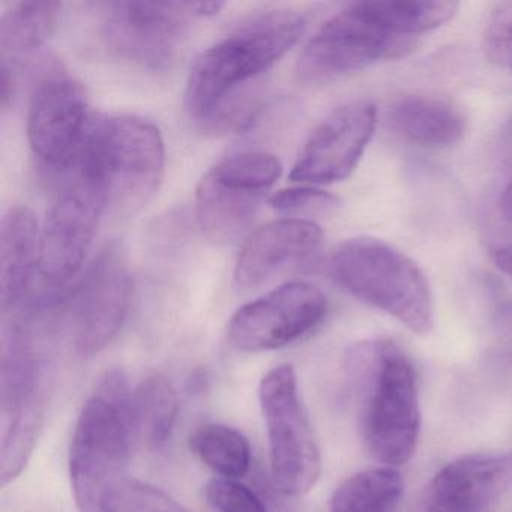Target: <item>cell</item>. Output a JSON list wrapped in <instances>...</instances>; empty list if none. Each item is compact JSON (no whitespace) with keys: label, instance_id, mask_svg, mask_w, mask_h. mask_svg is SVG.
<instances>
[{"label":"cell","instance_id":"obj_1","mask_svg":"<svg viewBox=\"0 0 512 512\" xmlns=\"http://www.w3.org/2000/svg\"><path fill=\"white\" fill-rule=\"evenodd\" d=\"M344 371L359 398V430L368 454L383 466H403L421 434L412 362L392 341L365 340L347 350Z\"/></svg>","mask_w":512,"mask_h":512},{"label":"cell","instance_id":"obj_2","mask_svg":"<svg viewBox=\"0 0 512 512\" xmlns=\"http://www.w3.org/2000/svg\"><path fill=\"white\" fill-rule=\"evenodd\" d=\"M305 19L290 10H271L242 20L203 50L188 74L185 107L197 125L221 107L242 100L301 40Z\"/></svg>","mask_w":512,"mask_h":512},{"label":"cell","instance_id":"obj_3","mask_svg":"<svg viewBox=\"0 0 512 512\" xmlns=\"http://www.w3.org/2000/svg\"><path fill=\"white\" fill-rule=\"evenodd\" d=\"M71 170L100 188L106 211L131 217L154 199L163 184V136L152 122L137 116L95 119Z\"/></svg>","mask_w":512,"mask_h":512},{"label":"cell","instance_id":"obj_4","mask_svg":"<svg viewBox=\"0 0 512 512\" xmlns=\"http://www.w3.org/2000/svg\"><path fill=\"white\" fill-rule=\"evenodd\" d=\"M331 272L341 287L385 311L418 335L434 328V302L427 277L406 254L379 239L359 236L338 245Z\"/></svg>","mask_w":512,"mask_h":512},{"label":"cell","instance_id":"obj_5","mask_svg":"<svg viewBox=\"0 0 512 512\" xmlns=\"http://www.w3.org/2000/svg\"><path fill=\"white\" fill-rule=\"evenodd\" d=\"M131 395L95 389L77 419L71 439V488L79 512H103L107 491L125 478L130 460Z\"/></svg>","mask_w":512,"mask_h":512},{"label":"cell","instance_id":"obj_6","mask_svg":"<svg viewBox=\"0 0 512 512\" xmlns=\"http://www.w3.org/2000/svg\"><path fill=\"white\" fill-rule=\"evenodd\" d=\"M272 487L284 497L307 494L319 481L322 457L292 365L269 370L260 380Z\"/></svg>","mask_w":512,"mask_h":512},{"label":"cell","instance_id":"obj_7","mask_svg":"<svg viewBox=\"0 0 512 512\" xmlns=\"http://www.w3.org/2000/svg\"><path fill=\"white\" fill-rule=\"evenodd\" d=\"M281 175L283 164L268 152L221 158L197 185L196 217L203 235L215 244L239 241Z\"/></svg>","mask_w":512,"mask_h":512},{"label":"cell","instance_id":"obj_8","mask_svg":"<svg viewBox=\"0 0 512 512\" xmlns=\"http://www.w3.org/2000/svg\"><path fill=\"white\" fill-rule=\"evenodd\" d=\"M413 49V38L389 31L371 13L368 2H358L323 23L302 50L296 73L302 82L325 85Z\"/></svg>","mask_w":512,"mask_h":512},{"label":"cell","instance_id":"obj_9","mask_svg":"<svg viewBox=\"0 0 512 512\" xmlns=\"http://www.w3.org/2000/svg\"><path fill=\"white\" fill-rule=\"evenodd\" d=\"M221 2H116L106 5L101 38L110 53L149 71L175 62L191 23L220 13Z\"/></svg>","mask_w":512,"mask_h":512},{"label":"cell","instance_id":"obj_10","mask_svg":"<svg viewBox=\"0 0 512 512\" xmlns=\"http://www.w3.org/2000/svg\"><path fill=\"white\" fill-rule=\"evenodd\" d=\"M92 122L88 97L80 83L58 62L44 65L28 112L29 146L40 164L67 175L82 152Z\"/></svg>","mask_w":512,"mask_h":512},{"label":"cell","instance_id":"obj_11","mask_svg":"<svg viewBox=\"0 0 512 512\" xmlns=\"http://www.w3.org/2000/svg\"><path fill=\"white\" fill-rule=\"evenodd\" d=\"M133 280L121 245H106L77 283L67 289L77 353L86 358L106 349L121 332L130 311Z\"/></svg>","mask_w":512,"mask_h":512},{"label":"cell","instance_id":"obj_12","mask_svg":"<svg viewBox=\"0 0 512 512\" xmlns=\"http://www.w3.org/2000/svg\"><path fill=\"white\" fill-rule=\"evenodd\" d=\"M67 175L41 226L40 275L50 290L67 289L82 271L106 212L97 185L73 170Z\"/></svg>","mask_w":512,"mask_h":512},{"label":"cell","instance_id":"obj_13","mask_svg":"<svg viewBox=\"0 0 512 512\" xmlns=\"http://www.w3.org/2000/svg\"><path fill=\"white\" fill-rule=\"evenodd\" d=\"M326 313L328 299L319 287L292 281L239 308L230 319L227 338L239 352L281 349L314 331Z\"/></svg>","mask_w":512,"mask_h":512},{"label":"cell","instance_id":"obj_14","mask_svg":"<svg viewBox=\"0 0 512 512\" xmlns=\"http://www.w3.org/2000/svg\"><path fill=\"white\" fill-rule=\"evenodd\" d=\"M377 109L370 101H353L329 113L302 146L290 179L311 185L334 184L352 175L374 130Z\"/></svg>","mask_w":512,"mask_h":512},{"label":"cell","instance_id":"obj_15","mask_svg":"<svg viewBox=\"0 0 512 512\" xmlns=\"http://www.w3.org/2000/svg\"><path fill=\"white\" fill-rule=\"evenodd\" d=\"M512 485V452L470 454L446 464L409 512H487Z\"/></svg>","mask_w":512,"mask_h":512},{"label":"cell","instance_id":"obj_16","mask_svg":"<svg viewBox=\"0 0 512 512\" xmlns=\"http://www.w3.org/2000/svg\"><path fill=\"white\" fill-rule=\"evenodd\" d=\"M323 242L319 224L307 218H281L248 236L235 266L238 289L251 290L287 266L313 256Z\"/></svg>","mask_w":512,"mask_h":512},{"label":"cell","instance_id":"obj_17","mask_svg":"<svg viewBox=\"0 0 512 512\" xmlns=\"http://www.w3.org/2000/svg\"><path fill=\"white\" fill-rule=\"evenodd\" d=\"M41 266V226L31 209L14 206L0 227V301L5 316L31 296Z\"/></svg>","mask_w":512,"mask_h":512},{"label":"cell","instance_id":"obj_18","mask_svg":"<svg viewBox=\"0 0 512 512\" xmlns=\"http://www.w3.org/2000/svg\"><path fill=\"white\" fill-rule=\"evenodd\" d=\"M388 124L406 142L422 148H446L463 139L466 118L461 110L433 95H404L391 104Z\"/></svg>","mask_w":512,"mask_h":512},{"label":"cell","instance_id":"obj_19","mask_svg":"<svg viewBox=\"0 0 512 512\" xmlns=\"http://www.w3.org/2000/svg\"><path fill=\"white\" fill-rule=\"evenodd\" d=\"M62 4L29 0L10 5L0 19L2 68L16 74L23 61L32 58L55 34Z\"/></svg>","mask_w":512,"mask_h":512},{"label":"cell","instance_id":"obj_20","mask_svg":"<svg viewBox=\"0 0 512 512\" xmlns=\"http://www.w3.org/2000/svg\"><path fill=\"white\" fill-rule=\"evenodd\" d=\"M178 412V395L172 383L161 374H151L131 395L134 436L151 449L163 448L172 436Z\"/></svg>","mask_w":512,"mask_h":512},{"label":"cell","instance_id":"obj_21","mask_svg":"<svg viewBox=\"0 0 512 512\" xmlns=\"http://www.w3.org/2000/svg\"><path fill=\"white\" fill-rule=\"evenodd\" d=\"M404 481L397 467L362 470L338 485L329 502L331 512H400Z\"/></svg>","mask_w":512,"mask_h":512},{"label":"cell","instance_id":"obj_22","mask_svg":"<svg viewBox=\"0 0 512 512\" xmlns=\"http://www.w3.org/2000/svg\"><path fill=\"white\" fill-rule=\"evenodd\" d=\"M190 449L221 478H244L251 469V445L247 437L224 424H205L190 437Z\"/></svg>","mask_w":512,"mask_h":512},{"label":"cell","instance_id":"obj_23","mask_svg":"<svg viewBox=\"0 0 512 512\" xmlns=\"http://www.w3.org/2000/svg\"><path fill=\"white\" fill-rule=\"evenodd\" d=\"M371 13L389 31L413 38L434 31L454 19L460 5L452 0L436 2H368Z\"/></svg>","mask_w":512,"mask_h":512},{"label":"cell","instance_id":"obj_24","mask_svg":"<svg viewBox=\"0 0 512 512\" xmlns=\"http://www.w3.org/2000/svg\"><path fill=\"white\" fill-rule=\"evenodd\" d=\"M103 512H191L166 491L125 476L103 499Z\"/></svg>","mask_w":512,"mask_h":512},{"label":"cell","instance_id":"obj_25","mask_svg":"<svg viewBox=\"0 0 512 512\" xmlns=\"http://www.w3.org/2000/svg\"><path fill=\"white\" fill-rule=\"evenodd\" d=\"M206 500L217 512H286L272 494L254 490L238 479L215 478L206 485Z\"/></svg>","mask_w":512,"mask_h":512},{"label":"cell","instance_id":"obj_26","mask_svg":"<svg viewBox=\"0 0 512 512\" xmlns=\"http://www.w3.org/2000/svg\"><path fill=\"white\" fill-rule=\"evenodd\" d=\"M272 209L290 218L331 214L340 206L337 197L313 187L287 188L268 199Z\"/></svg>","mask_w":512,"mask_h":512},{"label":"cell","instance_id":"obj_27","mask_svg":"<svg viewBox=\"0 0 512 512\" xmlns=\"http://www.w3.org/2000/svg\"><path fill=\"white\" fill-rule=\"evenodd\" d=\"M482 50L488 61L512 71V0L494 8L482 35Z\"/></svg>","mask_w":512,"mask_h":512},{"label":"cell","instance_id":"obj_28","mask_svg":"<svg viewBox=\"0 0 512 512\" xmlns=\"http://www.w3.org/2000/svg\"><path fill=\"white\" fill-rule=\"evenodd\" d=\"M493 326L497 334L512 338V298L505 299L497 305L493 314Z\"/></svg>","mask_w":512,"mask_h":512},{"label":"cell","instance_id":"obj_29","mask_svg":"<svg viewBox=\"0 0 512 512\" xmlns=\"http://www.w3.org/2000/svg\"><path fill=\"white\" fill-rule=\"evenodd\" d=\"M493 259L497 269L512 278V245H506L494 251Z\"/></svg>","mask_w":512,"mask_h":512}]
</instances>
